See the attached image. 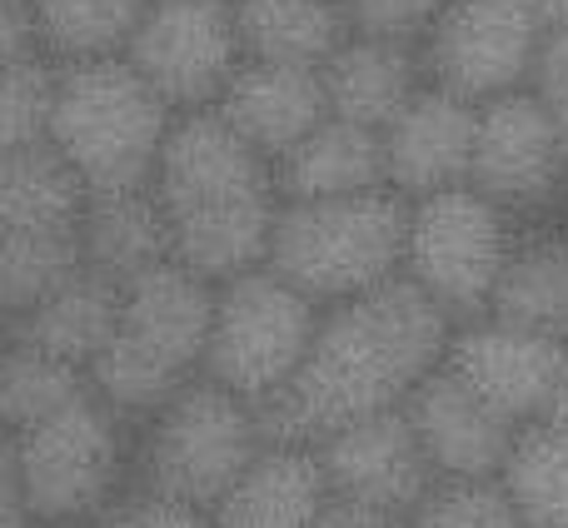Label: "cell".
Here are the masks:
<instances>
[{
  "instance_id": "1",
  "label": "cell",
  "mask_w": 568,
  "mask_h": 528,
  "mask_svg": "<svg viewBox=\"0 0 568 528\" xmlns=\"http://www.w3.org/2000/svg\"><path fill=\"white\" fill-rule=\"evenodd\" d=\"M449 329V314L404 274L354 299L324 304L300 369L275 394L250 404L260 439L314 444L339 424L394 409L444 359Z\"/></svg>"
},
{
  "instance_id": "2",
  "label": "cell",
  "mask_w": 568,
  "mask_h": 528,
  "mask_svg": "<svg viewBox=\"0 0 568 528\" xmlns=\"http://www.w3.org/2000/svg\"><path fill=\"white\" fill-rule=\"evenodd\" d=\"M170 225V260L225 284L265 264L275 225V170L215 110H180L150 175Z\"/></svg>"
},
{
  "instance_id": "3",
  "label": "cell",
  "mask_w": 568,
  "mask_h": 528,
  "mask_svg": "<svg viewBox=\"0 0 568 528\" xmlns=\"http://www.w3.org/2000/svg\"><path fill=\"white\" fill-rule=\"evenodd\" d=\"M215 314V284L160 260L145 274L120 284V319L105 349L85 364V379L120 419L140 424L200 374Z\"/></svg>"
},
{
  "instance_id": "4",
  "label": "cell",
  "mask_w": 568,
  "mask_h": 528,
  "mask_svg": "<svg viewBox=\"0 0 568 528\" xmlns=\"http://www.w3.org/2000/svg\"><path fill=\"white\" fill-rule=\"evenodd\" d=\"M170 120L175 110L125 55L55 65L45 140L70 160L90 195L150 185Z\"/></svg>"
},
{
  "instance_id": "5",
  "label": "cell",
  "mask_w": 568,
  "mask_h": 528,
  "mask_svg": "<svg viewBox=\"0 0 568 528\" xmlns=\"http://www.w3.org/2000/svg\"><path fill=\"white\" fill-rule=\"evenodd\" d=\"M404 230L409 200L389 185L329 200H280L265 264L324 309L394 280L404 264Z\"/></svg>"
},
{
  "instance_id": "6",
  "label": "cell",
  "mask_w": 568,
  "mask_h": 528,
  "mask_svg": "<svg viewBox=\"0 0 568 528\" xmlns=\"http://www.w3.org/2000/svg\"><path fill=\"white\" fill-rule=\"evenodd\" d=\"M255 409L225 384L195 374L180 384L150 419L130 434V489L170 494L180 504H210L235 484V474L260 454Z\"/></svg>"
},
{
  "instance_id": "7",
  "label": "cell",
  "mask_w": 568,
  "mask_h": 528,
  "mask_svg": "<svg viewBox=\"0 0 568 528\" xmlns=\"http://www.w3.org/2000/svg\"><path fill=\"white\" fill-rule=\"evenodd\" d=\"M130 434L95 389L16 434L20 499L36 524H95L130 489Z\"/></svg>"
},
{
  "instance_id": "8",
  "label": "cell",
  "mask_w": 568,
  "mask_h": 528,
  "mask_svg": "<svg viewBox=\"0 0 568 528\" xmlns=\"http://www.w3.org/2000/svg\"><path fill=\"white\" fill-rule=\"evenodd\" d=\"M514 245V215L474 185L409 200L399 274L414 280L454 324L479 319Z\"/></svg>"
},
{
  "instance_id": "9",
  "label": "cell",
  "mask_w": 568,
  "mask_h": 528,
  "mask_svg": "<svg viewBox=\"0 0 568 528\" xmlns=\"http://www.w3.org/2000/svg\"><path fill=\"white\" fill-rule=\"evenodd\" d=\"M314 324H320V304L284 284L270 264H255L215 284V314H210L200 374L225 384L245 404H260L300 369Z\"/></svg>"
},
{
  "instance_id": "10",
  "label": "cell",
  "mask_w": 568,
  "mask_h": 528,
  "mask_svg": "<svg viewBox=\"0 0 568 528\" xmlns=\"http://www.w3.org/2000/svg\"><path fill=\"white\" fill-rule=\"evenodd\" d=\"M120 55L175 115L210 110L245 60L235 35V0H145Z\"/></svg>"
},
{
  "instance_id": "11",
  "label": "cell",
  "mask_w": 568,
  "mask_h": 528,
  "mask_svg": "<svg viewBox=\"0 0 568 528\" xmlns=\"http://www.w3.org/2000/svg\"><path fill=\"white\" fill-rule=\"evenodd\" d=\"M539 35L544 26L524 0H444L419 40L424 80L479 105L529 85Z\"/></svg>"
},
{
  "instance_id": "12",
  "label": "cell",
  "mask_w": 568,
  "mask_h": 528,
  "mask_svg": "<svg viewBox=\"0 0 568 528\" xmlns=\"http://www.w3.org/2000/svg\"><path fill=\"white\" fill-rule=\"evenodd\" d=\"M568 180V155L559 145L554 115L529 85L504 90L474 105V150H469V185L504 205L544 210Z\"/></svg>"
},
{
  "instance_id": "13",
  "label": "cell",
  "mask_w": 568,
  "mask_h": 528,
  "mask_svg": "<svg viewBox=\"0 0 568 528\" xmlns=\"http://www.w3.org/2000/svg\"><path fill=\"white\" fill-rule=\"evenodd\" d=\"M564 339H549V334L534 329H514V324H499L489 314L479 319H464L449 329V344H444V369L484 399L499 419H509L514 429L519 424H534L544 414V399L554 389V374L564 364Z\"/></svg>"
},
{
  "instance_id": "14",
  "label": "cell",
  "mask_w": 568,
  "mask_h": 528,
  "mask_svg": "<svg viewBox=\"0 0 568 528\" xmlns=\"http://www.w3.org/2000/svg\"><path fill=\"white\" fill-rule=\"evenodd\" d=\"M310 449L329 494L379 504V509H394V514H409L414 499L434 479L429 459H424L399 404L379 414H364L354 424H339L324 439H314Z\"/></svg>"
},
{
  "instance_id": "15",
  "label": "cell",
  "mask_w": 568,
  "mask_h": 528,
  "mask_svg": "<svg viewBox=\"0 0 568 528\" xmlns=\"http://www.w3.org/2000/svg\"><path fill=\"white\" fill-rule=\"evenodd\" d=\"M434 479H499V464L514 444V424L474 399L444 364H434L399 399Z\"/></svg>"
},
{
  "instance_id": "16",
  "label": "cell",
  "mask_w": 568,
  "mask_h": 528,
  "mask_svg": "<svg viewBox=\"0 0 568 528\" xmlns=\"http://www.w3.org/2000/svg\"><path fill=\"white\" fill-rule=\"evenodd\" d=\"M384 140V185L404 200L434 195L449 185H469L474 105L424 80L409 105L379 130Z\"/></svg>"
},
{
  "instance_id": "17",
  "label": "cell",
  "mask_w": 568,
  "mask_h": 528,
  "mask_svg": "<svg viewBox=\"0 0 568 528\" xmlns=\"http://www.w3.org/2000/svg\"><path fill=\"white\" fill-rule=\"evenodd\" d=\"M210 110L245 145H255L265 160H275L329 115V100H324L320 65L240 60L235 75L225 80V90H220V100Z\"/></svg>"
},
{
  "instance_id": "18",
  "label": "cell",
  "mask_w": 568,
  "mask_h": 528,
  "mask_svg": "<svg viewBox=\"0 0 568 528\" xmlns=\"http://www.w3.org/2000/svg\"><path fill=\"white\" fill-rule=\"evenodd\" d=\"M324 474L310 444H260V454L210 504L215 528H310L324 504Z\"/></svg>"
},
{
  "instance_id": "19",
  "label": "cell",
  "mask_w": 568,
  "mask_h": 528,
  "mask_svg": "<svg viewBox=\"0 0 568 528\" xmlns=\"http://www.w3.org/2000/svg\"><path fill=\"white\" fill-rule=\"evenodd\" d=\"M329 115L354 120V125L384 130L409 95L424 85L419 45L404 40H374V35H344L339 50L320 65Z\"/></svg>"
},
{
  "instance_id": "20",
  "label": "cell",
  "mask_w": 568,
  "mask_h": 528,
  "mask_svg": "<svg viewBox=\"0 0 568 528\" xmlns=\"http://www.w3.org/2000/svg\"><path fill=\"white\" fill-rule=\"evenodd\" d=\"M280 200H329L384 185V140L379 130L324 115L284 155L270 160Z\"/></svg>"
},
{
  "instance_id": "21",
  "label": "cell",
  "mask_w": 568,
  "mask_h": 528,
  "mask_svg": "<svg viewBox=\"0 0 568 528\" xmlns=\"http://www.w3.org/2000/svg\"><path fill=\"white\" fill-rule=\"evenodd\" d=\"M75 235H80V264L115 284L135 280L150 264L170 260V225L150 185L90 195Z\"/></svg>"
},
{
  "instance_id": "22",
  "label": "cell",
  "mask_w": 568,
  "mask_h": 528,
  "mask_svg": "<svg viewBox=\"0 0 568 528\" xmlns=\"http://www.w3.org/2000/svg\"><path fill=\"white\" fill-rule=\"evenodd\" d=\"M115 319H120V284L80 264L55 294H45L30 314L6 324L10 329L6 339H20L30 349L55 354V359L85 369L105 349L110 334H115Z\"/></svg>"
},
{
  "instance_id": "23",
  "label": "cell",
  "mask_w": 568,
  "mask_h": 528,
  "mask_svg": "<svg viewBox=\"0 0 568 528\" xmlns=\"http://www.w3.org/2000/svg\"><path fill=\"white\" fill-rule=\"evenodd\" d=\"M484 314L568 344V235L544 230V235L514 240Z\"/></svg>"
},
{
  "instance_id": "24",
  "label": "cell",
  "mask_w": 568,
  "mask_h": 528,
  "mask_svg": "<svg viewBox=\"0 0 568 528\" xmlns=\"http://www.w3.org/2000/svg\"><path fill=\"white\" fill-rule=\"evenodd\" d=\"M85 200V180L50 140L0 155V230H75Z\"/></svg>"
},
{
  "instance_id": "25",
  "label": "cell",
  "mask_w": 568,
  "mask_h": 528,
  "mask_svg": "<svg viewBox=\"0 0 568 528\" xmlns=\"http://www.w3.org/2000/svg\"><path fill=\"white\" fill-rule=\"evenodd\" d=\"M235 35L245 60L324 65L349 26L339 0H235Z\"/></svg>"
},
{
  "instance_id": "26",
  "label": "cell",
  "mask_w": 568,
  "mask_h": 528,
  "mask_svg": "<svg viewBox=\"0 0 568 528\" xmlns=\"http://www.w3.org/2000/svg\"><path fill=\"white\" fill-rule=\"evenodd\" d=\"M519 528H568V429L534 419L514 429V444L499 464Z\"/></svg>"
},
{
  "instance_id": "27",
  "label": "cell",
  "mask_w": 568,
  "mask_h": 528,
  "mask_svg": "<svg viewBox=\"0 0 568 528\" xmlns=\"http://www.w3.org/2000/svg\"><path fill=\"white\" fill-rule=\"evenodd\" d=\"M80 270L75 230H0V324H16Z\"/></svg>"
},
{
  "instance_id": "28",
  "label": "cell",
  "mask_w": 568,
  "mask_h": 528,
  "mask_svg": "<svg viewBox=\"0 0 568 528\" xmlns=\"http://www.w3.org/2000/svg\"><path fill=\"white\" fill-rule=\"evenodd\" d=\"M30 10L45 60L70 65V60L120 55L145 0H30Z\"/></svg>"
},
{
  "instance_id": "29",
  "label": "cell",
  "mask_w": 568,
  "mask_h": 528,
  "mask_svg": "<svg viewBox=\"0 0 568 528\" xmlns=\"http://www.w3.org/2000/svg\"><path fill=\"white\" fill-rule=\"evenodd\" d=\"M85 389H90V379L80 364L40 354L20 339L0 344V424H6L10 434L50 419V414L65 409V404L80 399Z\"/></svg>"
},
{
  "instance_id": "30",
  "label": "cell",
  "mask_w": 568,
  "mask_h": 528,
  "mask_svg": "<svg viewBox=\"0 0 568 528\" xmlns=\"http://www.w3.org/2000/svg\"><path fill=\"white\" fill-rule=\"evenodd\" d=\"M404 528H519L499 479H429Z\"/></svg>"
},
{
  "instance_id": "31",
  "label": "cell",
  "mask_w": 568,
  "mask_h": 528,
  "mask_svg": "<svg viewBox=\"0 0 568 528\" xmlns=\"http://www.w3.org/2000/svg\"><path fill=\"white\" fill-rule=\"evenodd\" d=\"M50 100H55V60H16L0 65V155L45 140Z\"/></svg>"
},
{
  "instance_id": "32",
  "label": "cell",
  "mask_w": 568,
  "mask_h": 528,
  "mask_svg": "<svg viewBox=\"0 0 568 528\" xmlns=\"http://www.w3.org/2000/svg\"><path fill=\"white\" fill-rule=\"evenodd\" d=\"M444 0H339L349 35H374V40H404L419 45L424 30L434 26Z\"/></svg>"
},
{
  "instance_id": "33",
  "label": "cell",
  "mask_w": 568,
  "mask_h": 528,
  "mask_svg": "<svg viewBox=\"0 0 568 528\" xmlns=\"http://www.w3.org/2000/svg\"><path fill=\"white\" fill-rule=\"evenodd\" d=\"M90 528H215V524H210L205 509L180 504V499H170V494L125 489Z\"/></svg>"
},
{
  "instance_id": "34",
  "label": "cell",
  "mask_w": 568,
  "mask_h": 528,
  "mask_svg": "<svg viewBox=\"0 0 568 528\" xmlns=\"http://www.w3.org/2000/svg\"><path fill=\"white\" fill-rule=\"evenodd\" d=\"M529 90L544 100V105H564L568 100V20L549 26L539 35V55H534L529 70Z\"/></svg>"
},
{
  "instance_id": "35",
  "label": "cell",
  "mask_w": 568,
  "mask_h": 528,
  "mask_svg": "<svg viewBox=\"0 0 568 528\" xmlns=\"http://www.w3.org/2000/svg\"><path fill=\"white\" fill-rule=\"evenodd\" d=\"M40 50V30H36V10L30 0H0V65L16 60H36Z\"/></svg>"
},
{
  "instance_id": "36",
  "label": "cell",
  "mask_w": 568,
  "mask_h": 528,
  "mask_svg": "<svg viewBox=\"0 0 568 528\" xmlns=\"http://www.w3.org/2000/svg\"><path fill=\"white\" fill-rule=\"evenodd\" d=\"M310 528H404V514L364 504V499H344V494H324Z\"/></svg>"
},
{
  "instance_id": "37",
  "label": "cell",
  "mask_w": 568,
  "mask_h": 528,
  "mask_svg": "<svg viewBox=\"0 0 568 528\" xmlns=\"http://www.w3.org/2000/svg\"><path fill=\"white\" fill-rule=\"evenodd\" d=\"M26 499H20V474H16V434L0 424V528H30Z\"/></svg>"
},
{
  "instance_id": "38",
  "label": "cell",
  "mask_w": 568,
  "mask_h": 528,
  "mask_svg": "<svg viewBox=\"0 0 568 528\" xmlns=\"http://www.w3.org/2000/svg\"><path fill=\"white\" fill-rule=\"evenodd\" d=\"M539 419L554 424V429H568V349H564V364H559V374H554V389H549V399H544Z\"/></svg>"
},
{
  "instance_id": "39",
  "label": "cell",
  "mask_w": 568,
  "mask_h": 528,
  "mask_svg": "<svg viewBox=\"0 0 568 528\" xmlns=\"http://www.w3.org/2000/svg\"><path fill=\"white\" fill-rule=\"evenodd\" d=\"M524 6H529V16L539 20L544 30L559 26V20H568V0H524Z\"/></svg>"
},
{
  "instance_id": "40",
  "label": "cell",
  "mask_w": 568,
  "mask_h": 528,
  "mask_svg": "<svg viewBox=\"0 0 568 528\" xmlns=\"http://www.w3.org/2000/svg\"><path fill=\"white\" fill-rule=\"evenodd\" d=\"M549 115H554V130H559L564 155H568V100H564V105H549Z\"/></svg>"
},
{
  "instance_id": "41",
  "label": "cell",
  "mask_w": 568,
  "mask_h": 528,
  "mask_svg": "<svg viewBox=\"0 0 568 528\" xmlns=\"http://www.w3.org/2000/svg\"><path fill=\"white\" fill-rule=\"evenodd\" d=\"M30 528H90V524H30Z\"/></svg>"
}]
</instances>
